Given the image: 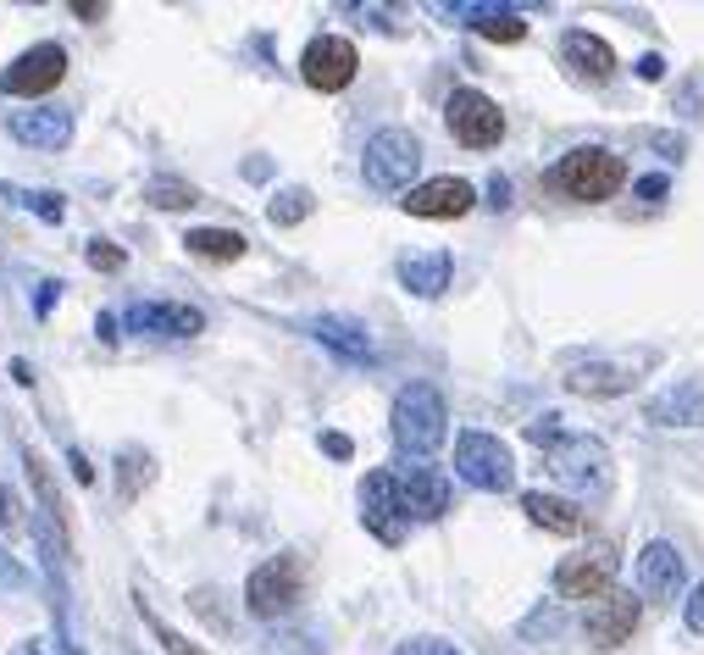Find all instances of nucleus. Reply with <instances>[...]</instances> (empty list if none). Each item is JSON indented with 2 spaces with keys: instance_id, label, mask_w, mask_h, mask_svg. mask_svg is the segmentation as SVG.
Here are the masks:
<instances>
[{
  "instance_id": "15",
  "label": "nucleus",
  "mask_w": 704,
  "mask_h": 655,
  "mask_svg": "<svg viewBox=\"0 0 704 655\" xmlns=\"http://www.w3.org/2000/svg\"><path fill=\"white\" fill-rule=\"evenodd\" d=\"M638 616H643V605L627 594V589H610L605 600H593L588 605V644H599V649H616V644H627L632 633H638Z\"/></svg>"
},
{
  "instance_id": "22",
  "label": "nucleus",
  "mask_w": 704,
  "mask_h": 655,
  "mask_svg": "<svg viewBox=\"0 0 704 655\" xmlns=\"http://www.w3.org/2000/svg\"><path fill=\"white\" fill-rule=\"evenodd\" d=\"M522 511H527V522H538L544 533H560V539H577V533L588 528V517H582L571 500L544 495V489H527V495H522Z\"/></svg>"
},
{
  "instance_id": "9",
  "label": "nucleus",
  "mask_w": 704,
  "mask_h": 655,
  "mask_svg": "<svg viewBox=\"0 0 704 655\" xmlns=\"http://www.w3.org/2000/svg\"><path fill=\"white\" fill-rule=\"evenodd\" d=\"M128 334H150V340H195L206 334V311L183 305V300H139L123 311Z\"/></svg>"
},
{
  "instance_id": "16",
  "label": "nucleus",
  "mask_w": 704,
  "mask_h": 655,
  "mask_svg": "<svg viewBox=\"0 0 704 655\" xmlns=\"http://www.w3.org/2000/svg\"><path fill=\"white\" fill-rule=\"evenodd\" d=\"M305 334H311L316 345H327L333 356H344V362H372V356H378L372 328H367V322H356V316H338V311L311 316V322H305Z\"/></svg>"
},
{
  "instance_id": "38",
  "label": "nucleus",
  "mask_w": 704,
  "mask_h": 655,
  "mask_svg": "<svg viewBox=\"0 0 704 655\" xmlns=\"http://www.w3.org/2000/svg\"><path fill=\"white\" fill-rule=\"evenodd\" d=\"M18 517H23V500H18L7 484H0V522H18Z\"/></svg>"
},
{
  "instance_id": "32",
  "label": "nucleus",
  "mask_w": 704,
  "mask_h": 655,
  "mask_svg": "<svg viewBox=\"0 0 704 655\" xmlns=\"http://www.w3.org/2000/svg\"><path fill=\"white\" fill-rule=\"evenodd\" d=\"M84 256H90V267H95V272H123V261H128L112 239H90V250H84Z\"/></svg>"
},
{
  "instance_id": "6",
  "label": "nucleus",
  "mask_w": 704,
  "mask_h": 655,
  "mask_svg": "<svg viewBox=\"0 0 704 655\" xmlns=\"http://www.w3.org/2000/svg\"><path fill=\"white\" fill-rule=\"evenodd\" d=\"M549 472L577 489V495H605L610 489V450L599 439H582V434H566L555 450H549Z\"/></svg>"
},
{
  "instance_id": "25",
  "label": "nucleus",
  "mask_w": 704,
  "mask_h": 655,
  "mask_svg": "<svg viewBox=\"0 0 704 655\" xmlns=\"http://www.w3.org/2000/svg\"><path fill=\"white\" fill-rule=\"evenodd\" d=\"M189 256H206V261H239L244 256V233L233 228H189Z\"/></svg>"
},
{
  "instance_id": "45",
  "label": "nucleus",
  "mask_w": 704,
  "mask_h": 655,
  "mask_svg": "<svg viewBox=\"0 0 704 655\" xmlns=\"http://www.w3.org/2000/svg\"><path fill=\"white\" fill-rule=\"evenodd\" d=\"M12 655H51V644H45V638H23Z\"/></svg>"
},
{
  "instance_id": "19",
  "label": "nucleus",
  "mask_w": 704,
  "mask_h": 655,
  "mask_svg": "<svg viewBox=\"0 0 704 655\" xmlns=\"http://www.w3.org/2000/svg\"><path fill=\"white\" fill-rule=\"evenodd\" d=\"M12 139H18V145H34V150H62V145L73 139V112H62V106L18 112V117H12Z\"/></svg>"
},
{
  "instance_id": "2",
  "label": "nucleus",
  "mask_w": 704,
  "mask_h": 655,
  "mask_svg": "<svg viewBox=\"0 0 704 655\" xmlns=\"http://www.w3.org/2000/svg\"><path fill=\"white\" fill-rule=\"evenodd\" d=\"M549 184H555L560 195L593 206V200H610V195L627 184V162H621L616 150H605V145H577V150L560 156V167L549 173Z\"/></svg>"
},
{
  "instance_id": "36",
  "label": "nucleus",
  "mask_w": 704,
  "mask_h": 655,
  "mask_svg": "<svg viewBox=\"0 0 704 655\" xmlns=\"http://www.w3.org/2000/svg\"><path fill=\"white\" fill-rule=\"evenodd\" d=\"M555 627H560V611H555V605H549V611H533V616L522 622V633H527V638H538V633H555Z\"/></svg>"
},
{
  "instance_id": "44",
  "label": "nucleus",
  "mask_w": 704,
  "mask_h": 655,
  "mask_svg": "<svg viewBox=\"0 0 704 655\" xmlns=\"http://www.w3.org/2000/svg\"><path fill=\"white\" fill-rule=\"evenodd\" d=\"M56 294H62V283H40V300H34V311H40V316H45V311H51V300H56Z\"/></svg>"
},
{
  "instance_id": "33",
  "label": "nucleus",
  "mask_w": 704,
  "mask_h": 655,
  "mask_svg": "<svg viewBox=\"0 0 704 655\" xmlns=\"http://www.w3.org/2000/svg\"><path fill=\"white\" fill-rule=\"evenodd\" d=\"M527 439H533L538 450H555V445L566 439V428H560V417H538V423H527Z\"/></svg>"
},
{
  "instance_id": "26",
  "label": "nucleus",
  "mask_w": 704,
  "mask_h": 655,
  "mask_svg": "<svg viewBox=\"0 0 704 655\" xmlns=\"http://www.w3.org/2000/svg\"><path fill=\"white\" fill-rule=\"evenodd\" d=\"M0 200H12V206L34 211L40 222H62V217H67V200H62V195H51V189H23V184H0Z\"/></svg>"
},
{
  "instance_id": "31",
  "label": "nucleus",
  "mask_w": 704,
  "mask_h": 655,
  "mask_svg": "<svg viewBox=\"0 0 704 655\" xmlns=\"http://www.w3.org/2000/svg\"><path fill=\"white\" fill-rule=\"evenodd\" d=\"M139 478L150 484V456H139V450H123V500H134V495H139Z\"/></svg>"
},
{
  "instance_id": "42",
  "label": "nucleus",
  "mask_w": 704,
  "mask_h": 655,
  "mask_svg": "<svg viewBox=\"0 0 704 655\" xmlns=\"http://www.w3.org/2000/svg\"><path fill=\"white\" fill-rule=\"evenodd\" d=\"M488 206H494V211L511 206V184H505V178H488Z\"/></svg>"
},
{
  "instance_id": "46",
  "label": "nucleus",
  "mask_w": 704,
  "mask_h": 655,
  "mask_svg": "<svg viewBox=\"0 0 704 655\" xmlns=\"http://www.w3.org/2000/svg\"><path fill=\"white\" fill-rule=\"evenodd\" d=\"M62 649H67V655H84V644H73V638H62Z\"/></svg>"
},
{
  "instance_id": "11",
  "label": "nucleus",
  "mask_w": 704,
  "mask_h": 655,
  "mask_svg": "<svg viewBox=\"0 0 704 655\" xmlns=\"http://www.w3.org/2000/svg\"><path fill=\"white\" fill-rule=\"evenodd\" d=\"M555 589H560L566 600H605V594L616 589V550L593 544V550H582V555H566V561L555 566Z\"/></svg>"
},
{
  "instance_id": "43",
  "label": "nucleus",
  "mask_w": 704,
  "mask_h": 655,
  "mask_svg": "<svg viewBox=\"0 0 704 655\" xmlns=\"http://www.w3.org/2000/svg\"><path fill=\"white\" fill-rule=\"evenodd\" d=\"M322 450L344 461V456H349V439H344V434H322Z\"/></svg>"
},
{
  "instance_id": "24",
  "label": "nucleus",
  "mask_w": 704,
  "mask_h": 655,
  "mask_svg": "<svg viewBox=\"0 0 704 655\" xmlns=\"http://www.w3.org/2000/svg\"><path fill=\"white\" fill-rule=\"evenodd\" d=\"M566 389H577V395H627L632 373L627 367H605V362H571L566 367Z\"/></svg>"
},
{
  "instance_id": "17",
  "label": "nucleus",
  "mask_w": 704,
  "mask_h": 655,
  "mask_svg": "<svg viewBox=\"0 0 704 655\" xmlns=\"http://www.w3.org/2000/svg\"><path fill=\"white\" fill-rule=\"evenodd\" d=\"M400 206L411 217H466L477 206V189L466 178H428V184H411V195Z\"/></svg>"
},
{
  "instance_id": "35",
  "label": "nucleus",
  "mask_w": 704,
  "mask_h": 655,
  "mask_svg": "<svg viewBox=\"0 0 704 655\" xmlns=\"http://www.w3.org/2000/svg\"><path fill=\"white\" fill-rule=\"evenodd\" d=\"M682 622H687V633H704V583L682 600Z\"/></svg>"
},
{
  "instance_id": "20",
  "label": "nucleus",
  "mask_w": 704,
  "mask_h": 655,
  "mask_svg": "<svg viewBox=\"0 0 704 655\" xmlns=\"http://www.w3.org/2000/svg\"><path fill=\"white\" fill-rule=\"evenodd\" d=\"M560 56H566V67H571L577 79H588V84H605V79L616 73V51H610L599 34H588V29H571V34L560 40Z\"/></svg>"
},
{
  "instance_id": "12",
  "label": "nucleus",
  "mask_w": 704,
  "mask_h": 655,
  "mask_svg": "<svg viewBox=\"0 0 704 655\" xmlns=\"http://www.w3.org/2000/svg\"><path fill=\"white\" fill-rule=\"evenodd\" d=\"M67 79V51L62 45H29L7 73H0V90L7 95H51Z\"/></svg>"
},
{
  "instance_id": "34",
  "label": "nucleus",
  "mask_w": 704,
  "mask_h": 655,
  "mask_svg": "<svg viewBox=\"0 0 704 655\" xmlns=\"http://www.w3.org/2000/svg\"><path fill=\"white\" fill-rule=\"evenodd\" d=\"M395 655H461V644H450V638H406Z\"/></svg>"
},
{
  "instance_id": "30",
  "label": "nucleus",
  "mask_w": 704,
  "mask_h": 655,
  "mask_svg": "<svg viewBox=\"0 0 704 655\" xmlns=\"http://www.w3.org/2000/svg\"><path fill=\"white\" fill-rule=\"evenodd\" d=\"M139 616H145V627H150V633H156V638L167 644V655H206V649H200V644H189V638H183L178 627H167V622H161V616H156V611H150L145 600H139Z\"/></svg>"
},
{
  "instance_id": "7",
  "label": "nucleus",
  "mask_w": 704,
  "mask_h": 655,
  "mask_svg": "<svg viewBox=\"0 0 704 655\" xmlns=\"http://www.w3.org/2000/svg\"><path fill=\"white\" fill-rule=\"evenodd\" d=\"M444 123H450L455 145H466V150H488V145L505 139V112L483 90H455L444 101Z\"/></svg>"
},
{
  "instance_id": "21",
  "label": "nucleus",
  "mask_w": 704,
  "mask_h": 655,
  "mask_svg": "<svg viewBox=\"0 0 704 655\" xmlns=\"http://www.w3.org/2000/svg\"><path fill=\"white\" fill-rule=\"evenodd\" d=\"M444 18H461L466 29H477L483 40H500V45H516V40H527V23H522V12H511V7H439Z\"/></svg>"
},
{
  "instance_id": "4",
  "label": "nucleus",
  "mask_w": 704,
  "mask_h": 655,
  "mask_svg": "<svg viewBox=\"0 0 704 655\" xmlns=\"http://www.w3.org/2000/svg\"><path fill=\"white\" fill-rule=\"evenodd\" d=\"M417 167H422V145H417V134H411V128H383V134H372V139H367L361 173H367V184H372V189H383V195L406 189V195H411Z\"/></svg>"
},
{
  "instance_id": "8",
  "label": "nucleus",
  "mask_w": 704,
  "mask_h": 655,
  "mask_svg": "<svg viewBox=\"0 0 704 655\" xmlns=\"http://www.w3.org/2000/svg\"><path fill=\"white\" fill-rule=\"evenodd\" d=\"M395 495H400L406 522H439L450 511V478L433 461H406L395 472Z\"/></svg>"
},
{
  "instance_id": "5",
  "label": "nucleus",
  "mask_w": 704,
  "mask_h": 655,
  "mask_svg": "<svg viewBox=\"0 0 704 655\" xmlns=\"http://www.w3.org/2000/svg\"><path fill=\"white\" fill-rule=\"evenodd\" d=\"M455 472H461L472 489H483V495H505V489L516 484V456H511L505 439L472 428V434L455 439Z\"/></svg>"
},
{
  "instance_id": "23",
  "label": "nucleus",
  "mask_w": 704,
  "mask_h": 655,
  "mask_svg": "<svg viewBox=\"0 0 704 655\" xmlns=\"http://www.w3.org/2000/svg\"><path fill=\"white\" fill-rule=\"evenodd\" d=\"M450 272H455L450 250H428V256H406V261H400V283H406L411 294H422V300L444 294V289H450Z\"/></svg>"
},
{
  "instance_id": "10",
  "label": "nucleus",
  "mask_w": 704,
  "mask_h": 655,
  "mask_svg": "<svg viewBox=\"0 0 704 655\" xmlns=\"http://www.w3.org/2000/svg\"><path fill=\"white\" fill-rule=\"evenodd\" d=\"M356 67H361L356 45H349V40H338V34H316V40L305 45V56H300V79H305L311 90H322V95L349 90Z\"/></svg>"
},
{
  "instance_id": "37",
  "label": "nucleus",
  "mask_w": 704,
  "mask_h": 655,
  "mask_svg": "<svg viewBox=\"0 0 704 655\" xmlns=\"http://www.w3.org/2000/svg\"><path fill=\"white\" fill-rule=\"evenodd\" d=\"M23 578H29V572H23V566H18V555H12V550H7V544H0V589H18V583H23Z\"/></svg>"
},
{
  "instance_id": "27",
  "label": "nucleus",
  "mask_w": 704,
  "mask_h": 655,
  "mask_svg": "<svg viewBox=\"0 0 704 655\" xmlns=\"http://www.w3.org/2000/svg\"><path fill=\"white\" fill-rule=\"evenodd\" d=\"M311 206H316V200H311V189H300V184H294V189H277V195H272L266 217H272V228H294V222H305V217H311Z\"/></svg>"
},
{
  "instance_id": "39",
  "label": "nucleus",
  "mask_w": 704,
  "mask_h": 655,
  "mask_svg": "<svg viewBox=\"0 0 704 655\" xmlns=\"http://www.w3.org/2000/svg\"><path fill=\"white\" fill-rule=\"evenodd\" d=\"M638 79H643V84H654V79H665V62H660L654 51H649V56H638Z\"/></svg>"
},
{
  "instance_id": "28",
  "label": "nucleus",
  "mask_w": 704,
  "mask_h": 655,
  "mask_svg": "<svg viewBox=\"0 0 704 655\" xmlns=\"http://www.w3.org/2000/svg\"><path fill=\"white\" fill-rule=\"evenodd\" d=\"M145 200L161 206V211H189V206H200L195 184H178V178H150V184H145Z\"/></svg>"
},
{
  "instance_id": "13",
  "label": "nucleus",
  "mask_w": 704,
  "mask_h": 655,
  "mask_svg": "<svg viewBox=\"0 0 704 655\" xmlns=\"http://www.w3.org/2000/svg\"><path fill=\"white\" fill-rule=\"evenodd\" d=\"M361 522H367V533L372 539H383V544H400L406 539V511H400V495H395V472H367V484H361Z\"/></svg>"
},
{
  "instance_id": "3",
  "label": "nucleus",
  "mask_w": 704,
  "mask_h": 655,
  "mask_svg": "<svg viewBox=\"0 0 704 655\" xmlns=\"http://www.w3.org/2000/svg\"><path fill=\"white\" fill-rule=\"evenodd\" d=\"M300 600H305V566H300V555H272V561H261V566L250 572V583H244V605H250V616H261V622L288 616Z\"/></svg>"
},
{
  "instance_id": "14",
  "label": "nucleus",
  "mask_w": 704,
  "mask_h": 655,
  "mask_svg": "<svg viewBox=\"0 0 704 655\" xmlns=\"http://www.w3.org/2000/svg\"><path fill=\"white\" fill-rule=\"evenodd\" d=\"M682 583H687V572H682L676 544L649 539V544L638 550V594H643V600H654V605H665V600H676V594H682Z\"/></svg>"
},
{
  "instance_id": "18",
  "label": "nucleus",
  "mask_w": 704,
  "mask_h": 655,
  "mask_svg": "<svg viewBox=\"0 0 704 655\" xmlns=\"http://www.w3.org/2000/svg\"><path fill=\"white\" fill-rule=\"evenodd\" d=\"M643 417L654 428H704V378H682V384L660 389L643 406Z\"/></svg>"
},
{
  "instance_id": "1",
  "label": "nucleus",
  "mask_w": 704,
  "mask_h": 655,
  "mask_svg": "<svg viewBox=\"0 0 704 655\" xmlns=\"http://www.w3.org/2000/svg\"><path fill=\"white\" fill-rule=\"evenodd\" d=\"M389 428H395V445H400L411 461H428V456L444 445V434H450L444 395H439L433 384H406V389L395 395V417H389Z\"/></svg>"
},
{
  "instance_id": "29",
  "label": "nucleus",
  "mask_w": 704,
  "mask_h": 655,
  "mask_svg": "<svg viewBox=\"0 0 704 655\" xmlns=\"http://www.w3.org/2000/svg\"><path fill=\"white\" fill-rule=\"evenodd\" d=\"M23 467H29V478H34V489H40L45 511H51V517H56V528H62V495H56V484H51V467H45L34 450H23Z\"/></svg>"
},
{
  "instance_id": "40",
  "label": "nucleus",
  "mask_w": 704,
  "mask_h": 655,
  "mask_svg": "<svg viewBox=\"0 0 704 655\" xmlns=\"http://www.w3.org/2000/svg\"><path fill=\"white\" fill-rule=\"evenodd\" d=\"M67 467H73V478H78V484H95V467L84 461V450H67Z\"/></svg>"
},
{
  "instance_id": "41",
  "label": "nucleus",
  "mask_w": 704,
  "mask_h": 655,
  "mask_svg": "<svg viewBox=\"0 0 704 655\" xmlns=\"http://www.w3.org/2000/svg\"><path fill=\"white\" fill-rule=\"evenodd\" d=\"M638 195H643V200H660V195H665V178H660V173L638 178Z\"/></svg>"
}]
</instances>
